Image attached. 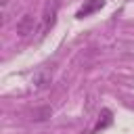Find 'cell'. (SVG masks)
Returning <instances> with one entry per match:
<instances>
[{
  "mask_svg": "<svg viewBox=\"0 0 134 134\" xmlns=\"http://www.w3.org/2000/svg\"><path fill=\"white\" fill-rule=\"evenodd\" d=\"M57 10H59V0H52V2H48V4L44 6L42 23H40V29H38L40 36H44V34L54 25V21H57Z\"/></svg>",
  "mask_w": 134,
  "mask_h": 134,
  "instance_id": "1",
  "label": "cell"
},
{
  "mask_svg": "<svg viewBox=\"0 0 134 134\" xmlns=\"http://www.w3.org/2000/svg\"><path fill=\"white\" fill-rule=\"evenodd\" d=\"M103 6H105V0H86V2H84V6L77 10V15H75V17H77V19L90 17L92 13H96V10H98V8H103Z\"/></svg>",
  "mask_w": 134,
  "mask_h": 134,
  "instance_id": "2",
  "label": "cell"
},
{
  "mask_svg": "<svg viewBox=\"0 0 134 134\" xmlns=\"http://www.w3.org/2000/svg\"><path fill=\"white\" fill-rule=\"evenodd\" d=\"M17 31H19V36H27V34L34 31V19H31V15H25L21 19V23L17 25Z\"/></svg>",
  "mask_w": 134,
  "mask_h": 134,
  "instance_id": "3",
  "label": "cell"
},
{
  "mask_svg": "<svg viewBox=\"0 0 134 134\" xmlns=\"http://www.w3.org/2000/svg\"><path fill=\"white\" fill-rule=\"evenodd\" d=\"M34 82H36L38 88H42V86H46V84L50 82V73H48V71H40V73L34 77Z\"/></svg>",
  "mask_w": 134,
  "mask_h": 134,
  "instance_id": "4",
  "label": "cell"
},
{
  "mask_svg": "<svg viewBox=\"0 0 134 134\" xmlns=\"http://www.w3.org/2000/svg\"><path fill=\"white\" fill-rule=\"evenodd\" d=\"M109 124H111V111H107V109H105V111H103V119H98V124H96V128H94V130H103V128H105V126H109Z\"/></svg>",
  "mask_w": 134,
  "mask_h": 134,
  "instance_id": "5",
  "label": "cell"
}]
</instances>
